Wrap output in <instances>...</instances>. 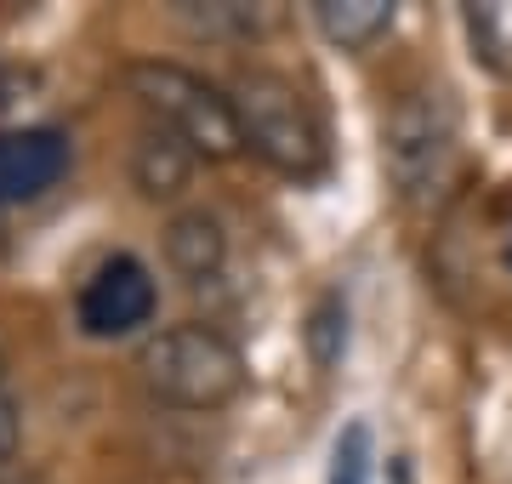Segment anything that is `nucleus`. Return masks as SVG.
I'll return each mask as SVG.
<instances>
[{
  "label": "nucleus",
  "mask_w": 512,
  "mask_h": 484,
  "mask_svg": "<svg viewBox=\"0 0 512 484\" xmlns=\"http://www.w3.org/2000/svg\"><path fill=\"white\" fill-rule=\"evenodd\" d=\"M137 382L165 410H222L245 393V354L217 325L183 319L137 348Z\"/></svg>",
  "instance_id": "1"
},
{
  "label": "nucleus",
  "mask_w": 512,
  "mask_h": 484,
  "mask_svg": "<svg viewBox=\"0 0 512 484\" xmlns=\"http://www.w3.org/2000/svg\"><path fill=\"white\" fill-rule=\"evenodd\" d=\"M228 97H234V114H239V137H245V149L262 166H274L279 177H296V183L325 177V166H330L325 126H319L308 92L291 75H279V69H239Z\"/></svg>",
  "instance_id": "2"
},
{
  "label": "nucleus",
  "mask_w": 512,
  "mask_h": 484,
  "mask_svg": "<svg viewBox=\"0 0 512 484\" xmlns=\"http://www.w3.org/2000/svg\"><path fill=\"white\" fill-rule=\"evenodd\" d=\"M126 92L154 114V126L183 137L200 160H234V154H245L234 97L222 92L217 80L194 75V69L171 63V57H137V63H126Z\"/></svg>",
  "instance_id": "3"
},
{
  "label": "nucleus",
  "mask_w": 512,
  "mask_h": 484,
  "mask_svg": "<svg viewBox=\"0 0 512 484\" xmlns=\"http://www.w3.org/2000/svg\"><path fill=\"white\" fill-rule=\"evenodd\" d=\"M382 166L404 205H433L456 171V109L444 92H399L382 120Z\"/></svg>",
  "instance_id": "4"
},
{
  "label": "nucleus",
  "mask_w": 512,
  "mask_h": 484,
  "mask_svg": "<svg viewBox=\"0 0 512 484\" xmlns=\"http://www.w3.org/2000/svg\"><path fill=\"white\" fill-rule=\"evenodd\" d=\"M154 308H160V285H154V274H148V262L131 257V251L103 257L92 268V280L80 285V297H74L80 331L97 336V342L143 331L148 319H154Z\"/></svg>",
  "instance_id": "5"
},
{
  "label": "nucleus",
  "mask_w": 512,
  "mask_h": 484,
  "mask_svg": "<svg viewBox=\"0 0 512 484\" xmlns=\"http://www.w3.org/2000/svg\"><path fill=\"white\" fill-rule=\"evenodd\" d=\"M69 166H74V149L57 126L0 131V211L52 194L69 177Z\"/></svg>",
  "instance_id": "6"
},
{
  "label": "nucleus",
  "mask_w": 512,
  "mask_h": 484,
  "mask_svg": "<svg viewBox=\"0 0 512 484\" xmlns=\"http://www.w3.org/2000/svg\"><path fill=\"white\" fill-rule=\"evenodd\" d=\"M160 251H165V268L177 280H188V285L217 280L222 262H228V228L211 211H177L160 228Z\"/></svg>",
  "instance_id": "7"
},
{
  "label": "nucleus",
  "mask_w": 512,
  "mask_h": 484,
  "mask_svg": "<svg viewBox=\"0 0 512 484\" xmlns=\"http://www.w3.org/2000/svg\"><path fill=\"white\" fill-rule=\"evenodd\" d=\"M194 166L200 154L188 149L183 137H171L165 126H148L131 149V183L143 200H177L188 183H194Z\"/></svg>",
  "instance_id": "8"
},
{
  "label": "nucleus",
  "mask_w": 512,
  "mask_h": 484,
  "mask_svg": "<svg viewBox=\"0 0 512 484\" xmlns=\"http://www.w3.org/2000/svg\"><path fill=\"white\" fill-rule=\"evenodd\" d=\"M399 18L393 0H313V23L330 46L342 52H365L370 40H382Z\"/></svg>",
  "instance_id": "9"
},
{
  "label": "nucleus",
  "mask_w": 512,
  "mask_h": 484,
  "mask_svg": "<svg viewBox=\"0 0 512 484\" xmlns=\"http://www.w3.org/2000/svg\"><path fill=\"white\" fill-rule=\"evenodd\" d=\"M302 342H308V359L319 371H336V365H342V354H348V302H342V291H325V297L308 308Z\"/></svg>",
  "instance_id": "10"
},
{
  "label": "nucleus",
  "mask_w": 512,
  "mask_h": 484,
  "mask_svg": "<svg viewBox=\"0 0 512 484\" xmlns=\"http://www.w3.org/2000/svg\"><path fill=\"white\" fill-rule=\"evenodd\" d=\"M177 23H188L194 35L211 40H251L262 29V12L245 6V0H177Z\"/></svg>",
  "instance_id": "11"
},
{
  "label": "nucleus",
  "mask_w": 512,
  "mask_h": 484,
  "mask_svg": "<svg viewBox=\"0 0 512 484\" xmlns=\"http://www.w3.org/2000/svg\"><path fill=\"white\" fill-rule=\"evenodd\" d=\"M370 473H376V439H370L365 422H348L330 445L325 484H370Z\"/></svg>",
  "instance_id": "12"
},
{
  "label": "nucleus",
  "mask_w": 512,
  "mask_h": 484,
  "mask_svg": "<svg viewBox=\"0 0 512 484\" xmlns=\"http://www.w3.org/2000/svg\"><path fill=\"white\" fill-rule=\"evenodd\" d=\"M0 484H29L23 473H12V467H0Z\"/></svg>",
  "instance_id": "13"
},
{
  "label": "nucleus",
  "mask_w": 512,
  "mask_h": 484,
  "mask_svg": "<svg viewBox=\"0 0 512 484\" xmlns=\"http://www.w3.org/2000/svg\"><path fill=\"white\" fill-rule=\"evenodd\" d=\"M0 382H6V348H0Z\"/></svg>",
  "instance_id": "14"
}]
</instances>
